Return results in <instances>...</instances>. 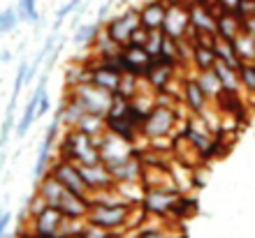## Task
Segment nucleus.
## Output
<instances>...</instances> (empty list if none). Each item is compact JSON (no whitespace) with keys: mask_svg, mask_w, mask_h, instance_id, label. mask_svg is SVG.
<instances>
[{"mask_svg":"<svg viewBox=\"0 0 255 238\" xmlns=\"http://www.w3.org/2000/svg\"><path fill=\"white\" fill-rule=\"evenodd\" d=\"M58 158L70 159V162H74V164H79V166L102 162L98 141H95L93 137H88L86 132L77 130V127H70L65 132L61 146H58Z\"/></svg>","mask_w":255,"mask_h":238,"instance_id":"nucleus-1","label":"nucleus"},{"mask_svg":"<svg viewBox=\"0 0 255 238\" xmlns=\"http://www.w3.org/2000/svg\"><path fill=\"white\" fill-rule=\"evenodd\" d=\"M49 173H51V176H54V178L58 180V183H61L67 192H72V194L84 197V199L91 197V192H88L86 183H84V178H81L79 164H74V162H70V159H61V158H58L54 164L49 166Z\"/></svg>","mask_w":255,"mask_h":238,"instance_id":"nucleus-5","label":"nucleus"},{"mask_svg":"<svg viewBox=\"0 0 255 238\" xmlns=\"http://www.w3.org/2000/svg\"><path fill=\"white\" fill-rule=\"evenodd\" d=\"M235 14H237V16H239L242 21L246 19V16H251V14H255V0H242Z\"/></svg>","mask_w":255,"mask_h":238,"instance_id":"nucleus-30","label":"nucleus"},{"mask_svg":"<svg viewBox=\"0 0 255 238\" xmlns=\"http://www.w3.org/2000/svg\"><path fill=\"white\" fill-rule=\"evenodd\" d=\"M102 30V26L95 21V23H84V26L77 28V33L72 35V42L77 44V47H93L95 37H98V33Z\"/></svg>","mask_w":255,"mask_h":238,"instance_id":"nucleus-22","label":"nucleus"},{"mask_svg":"<svg viewBox=\"0 0 255 238\" xmlns=\"http://www.w3.org/2000/svg\"><path fill=\"white\" fill-rule=\"evenodd\" d=\"M61 116H58V111H56L54 120L49 123L47 132H44V137H42V144H40V151H37V162H35V169H33V178L35 183L40 178H44L49 171V166H51V162H54V144L56 139H58V132H61Z\"/></svg>","mask_w":255,"mask_h":238,"instance_id":"nucleus-6","label":"nucleus"},{"mask_svg":"<svg viewBox=\"0 0 255 238\" xmlns=\"http://www.w3.org/2000/svg\"><path fill=\"white\" fill-rule=\"evenodd\" d=\"M195 79H197V83L202 86V90L209 95V99H216L218 95L223 93V86H221V81H218V77H216L214 70L197 72V74H195Z\"/></svg>","mask_w":255,"mask_h":238,"instance_id":"nucleus-21","label":"nucleus"},{"mask_svg":"<svg viewBox=\"0 0 255 238\" xmlns=\"http://www.w3.org/2000/svg\"><path fill=\"white\" fill-rule=\"evenodd\" d=\"M112 2H114V0H105V2H102V7L100 9H98V23H105V21H107V16H109V9H112Z\"/></svg>","mask_w":255,"mask_h":238,"instance_id":"nucleus-34","label":"nucleus"},{"mask_svg":"<svg viewBox=\"0 0 255 238\" xmlns=\"http://www.w3.org/2000/svg\"><path fill=\"white\" fill-rule=\"evenodd\" d=\"M214 72H216V77H218V81H221V86L225 93H239V74H237L235 67L228 65V63H223V60H216Z\"/></svg>","mask_w":255,"mask_h":238,"instance_id":"nucleus-18","label":"nucleus"},{"mask_svg":"<svg viewBox=\"0 0 255 238\" xmlns=\"http://www.w3.org/2000/svg\"><path fill=\"white\" fill-rule=\"evenodd\" d=\"M9 225H12V213H0V238L7 236Z\"/></svg>","mask_w":255,"mask_h":238,"instance_id":"nucleus-33","label":"nucleus"},{"mask_svg":"<svg viewBox=\"0 0 255 238\" xmlns=\"http://www.w3.org/2000/svg\"><path fill=\"white\" fill-rule=\"evenodd\" d=\"M81 2H84V0H67L65 5L61 7V9H58V12H56V28L54 30H58V26H61L63 21L67 19V16H70V14L72 12H77V9H79V5Z\"/></svg>","mask_w":255,"mask_h":238,"instance_id":"nucleus-28","label":"nucleus"},{"mask_svg":"<svg viewBox=\"0 0 255 238\" xmlns=\"http://www.w3.org/2000/svg\"><path fill=\"white\" fill-rule=\"evenodd\" d=\"M216 51L214 47H209V44H193L190 49V63H193L195 72H207V70H214L216 65Z\"/></svg>","mask_w":255,"mask_h":238,"instance_id":"nucleus-16","label":"nucleus"},{"mask_svg":"<svg viewBox=\"0 0 255 238\" xmlns=\"http://www.w3.org/2000/svg\"><path fill=\"white\" fill-rule=\"evenodd\" d=\"M167 5L162 0H148L139 7V26L146 30H162Z\"/></svg>","mask_w":255,"mask_h":238,"instance_id":"nucleus-15","label":"nucleus"},{"mask_svg":"<svg viewBox=\"0 0 255 238\" xmlns=\"http://www.w3.org/2000/svg\"><path fill=\"white\" fill-rule=\"evenodd\" d=\"M216 2H218V7H221L223 12H232V14H235L242 0H216Z\"/></svg>","mask_w":255,"mask_h":238,"instance_id":"nucleus-35","label":"nucleus"},{"mask_svg":"<svg viewBox=\"0 0 255 238\" xmlns=\"http://www.w3.org/2000/svg\"><path fill=\"white\" fill-rule=\"evenodd\" d=\"M79 171H81V178H84V183H86V187H88L91 194L114 190V178H112L109 169L102 164V162H98V164H88V166H79Z\"/></svg>","mask_w":255,"mask_h":238,"instance_id":"nucleus-13","label":"nucleus"},{"mask_svg":"<svg viewBox=\"0 0 255 238\" xmlns=\"http://www.w3.org/2000/svg\"><path fill=\"white\" fill-rule=\"evenodd\" d=\"M242 28L246 30V33L255 35V14H251V16H246V19L242 21Z\"/></svg>","mask_w":255,"mask_h":238,"instance_id":"nucleus-36","label":"nucleus"},{"mask_svg":"<svg viewBox=\"0 0 255 238\" xmlns=\"http://www.w3.org/2000/svg\"><path fill=\"white\" fill-rule=\"evenodd\" d=\"M181 99L193 116H202V113L209 109V95L202 90V86L197 83L195 77H186V79H183Z\"/></svg>","mask_w":255,"mask_h":238,"instance_id":"nucleus-14","label":"nucleus"},{"mask_svg":"<svg viewBox=\"0 0 255 238\" xmlns=\"http://www.w3.org/2000/svg\"><path fill=\"white\" fill-rule=\"evenodd\" d=\"M242 33V19L232 12H221L216 16V35L223 40H235Z\"/></svg>","mask_w":255,"mask_h":238,"instance_id":"nucleus-17","label":"nucleus"},{"mask_svg":"<svg viewBox=\"0 0 255 238\" xmlns=\"http://www.w3.org/2000/svg\"><path fill=\"white\" fill-rule=\"evenodd\" d=\"M121 79H123V72L119 70H112L109 65H102L95 60L93 65H88V81L93 83V86L102 88V90H107V93H119V88H121Z\"/></svg>","mask_w":255,"mask_h":238,"instance_id":"nucleus-12","label":"nucleus"},{"mask_svg":"<svg viewBox=\"0 0 255 238\" xmlns=\"http://www.w3.org/2000/svg\"><path fill=\"white\" fill-rule=\"evenodd\" d=\"M146 40H148V30L139 26L132 35H130V42H128V44H139V47H144V44H146Z\"/></svg>","mask_w":255,"mask_h":238,"instance_id":"nucleus-31","label":"nucleus"},{"mask_svg":"<svg viewBox=\"0 0 255 238\" xmlns=\"http://www.w3.org/2000/svg\"><path fill=\"white\" fill-rule=\"evenodd\" d=\"M179 125V116H176V109L169 104H158L155 102L151 109H148L146 118H144V125H141V134L148 137V141L153 139H165L174 134V127Z\"/></svg>","mask_w":255,"mask_h":238,"instance_id":"nucleus-2","label":"nucleus"},{"mask_svg":"<svg viewBox=\"0 0 255 238\" xmlns=\"http://www.w3.org/2000/svg\"><path fill=\"white\" fill-rule=\"evenodd\" d=\"M232 42H235L237 56L242 58V63H255V35L246 33L242 28V33L237 35Z\"/></svg>","mask_w":255,"mask_h":238,"instance_id":"nucleus-20","label":"nucleus"},{"mask_svg":"<svg viewBox=\"0 0 255 238\" xmlns=\"http://www.w3.org/2000/svg\"><path fill=\"white\" fill-rule=\"evenodd\" d=\"M16 23H19V16H16L14 7H7V9L0 12V35L12 33L14 28H16Z\"/></svg>","mask_w":255,"mask_h":238,"instance_id":"nucleus-25","label":"nucleus"},{"mask_svg":"<svg viewBox=\"0 0 255 238\" xmlns=\"http://www.w3.org/2000/svg\"><path fill=\"white\" fill-rule=\"evenodd\" d=\"M130 238H174L167 229H160V227H139L137 232L130 234Z\"/></svg>","mask_w":255,"mask_h":238,"instance_id":"nucleus-26","label":"nucleus"},{"mask_svg":"<svg viewBox=\"0 0 255 238\" xmlns=\"http://www.w3.org/2000/svg\"><path fill=\"white\" fill-rule=\"evenodd\" d=\"M63 222H65V215L58 208H54V206H40L33 218V236L35 238H61Z\"/></svg>","mask_w":255,"mask_h":238,"instance_id":"nucleus-7","label":"nucleus"},{"mask_svg":"<svg viewBox=\"0 0 255 238\" xmlns=\"http://www.w3.org/2000/svg\"><path fill=\"white\" fill-rule=\"evenodd\" d=\"M137 28H139V9H132V7L121 14H116L114 19H109L107 23H105L107 35L116 44H121V47L130 42V35H132Z\"/></svg>","mask_w":255,"mask_h":238,"instance_id":"nucleus-8","label":"nucleus"},{"mask_svg":"<svg viewBox=\"0 0 255 238\" xmlns=\"http://www.w3.org/2000/svg\"><path fill=\"white\" fill-rule=\"evenodd\" d=\"M16 16L23 23H40V12H37V0H16Z\"/></svg>","mask_w":255,"mask_h":238,"instance_id":"nucleus-23","label":"nucleus"},{"mask_svg":"<svg viewBox=\"0 0 255 238\" xmlns=\"http://www.w3.org/2000/svg\"><path fill=\"white\" fill-rule=\"evenodd\" d=\"M70 97H74L79 102V106L86 113H93V116H107L109 111V102H112V93L102 90V88L93 86L91 81H84V83H77L72 86V93Z\"/></svg>","mask_w":255,"mask_h":238,"instance_id":"nucleus-3","label":"nucleus"},{"mask_svg":"<svg viewBox=\"0 0 255 238\" xmlns=\"http://www.w3.org/2000/svg\"><path fill=\"white\" fill-rule=\"evenodd\" d=\"M121 63H123V74H132L144 79L148 65L153 63V56L146 51V47L139 44H123L121 47Z\"/></svg>","mask_w":255,"mask_h":238,"instance_id":"nucleus-11","label":"nucleus"},{"mask_svg":"<svg viewBox=\"0 0 255 238\" xmlns=\"http://www.w3.org/2000/svg\"><path fill=\"white\" fill-rule=\"evenodd\" d=\"M47 79H49V70H44V74L40 77V81H37V86H35L33 95L28 97L26 106H23V113H21V118L19 123H16V139H23L28 134V130L37 123V106H40V99L42 95L47 93Z\"/></svg>","mask_w":255,"mask_h":238,"instance_id":"nucleus-9","label":"nucleus"},{"mask_svg":"<svg viewBox=\"0 0 255 238\" xmlns=\"http://www.w3.org/2000/svg\"><path fill=\"white\" fill-rule=\"evenodd\" d=\"M162 40H165V33L162 30H148V40H146V51L153 56V58H158L160 56V49H162Z\"/></svg>","mask_w":255,"mask_h":238,"instance_id":"nucleus-27","label":"nucleus"},{"mask_svg":"<svg viewBox=\"0 0 255 238\" xmlns=\"http://www.w3.org/2000/svg\"><path fill=\"white\" fill-rule=\"evenodd\" d=\"M190 28V7L186 0L167 5V14H165V23H162V33L174 37V40H183Z\"/></svg>","mask_w":255,"mask_h":238,"instance_id":"nucleus-10","label":"nucleus"},{"mask_svg":"<svg viewBox=\"0 0 255 238\" xmlns=\"http://www.w3.org/2000/svg\"><path fill=\"white\" fill-rule=\"evenodd\" d=\"M112 236V232H107V229H100V227H93V225H88L81 229V238H109Z\"/></svg>","mask_w":255,"mask_h":238,"instance_id":"nucleus-29","label":"nucleus"},{"mask_svg":"<svg viewBox=\"0 0 255 238\" xmlns=\"http://www.w3.org/2000/svg\"><path fill=\"white\" fill-rule=\"evenodd\" d=\"M214 51H216V58H218V60L228 63V65H232L235 70H239L242 58L237 56V49H235V42H232V40H223V37H218V35H216V37H214Z\"/></svg>","mask_w":255,"mask_h":238,"instance_id":"nucleus-19","label":"nucleus"},{"mask_svg":"<svg viewBox=\"0 0 255 238\" xmlns=\"http://www.w3.org/2000/svg\"><path fill=\"white\" fill-rule=\"evenodd\" d=\"M237 74H239V86L246 93L255 95V63H242Z\"/></svg>","mask_w":255,"mask_h":238,"instance_id":"nucleus-24","label":"nucleus"},{"mask_svg":"<svg viewBox=\"0 0 255 238\" xmlns=\"http://www.w3.org/2000/svg\"><path fill=\"white\" fill-rule=\"evenodd\" d=\"M49 111H51V99H49V95L44 93L42 95V99H40V106H37V120L44 118Z\"/></svg>","mask_w":255,"mask_h":238,"instance_id":"nucleus-32","label":"nucleus"},{"mask_svg":"<svg viewBox=\"0 0 255 238\" xmlns=\"http://www.w3.org/2000/svg\"><path fill=\"white\" fill-rule=\"evenodd\" d=\"M179 197H181V192L172 190V187H144V197L139 201V208L146 215L165 218V215L172 213Z\"/></svg>","mask_w":255,"mask_h":238,"instance_id":"nucleus-4","label":"nucleus"}]
</instances>
